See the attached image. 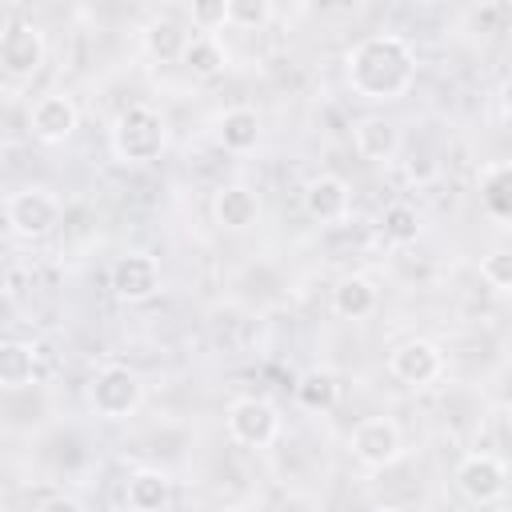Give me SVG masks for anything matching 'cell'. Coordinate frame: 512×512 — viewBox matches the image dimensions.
I'll list each match as a JSON object with an SVG mask.
<instances>
[{"instance_id":"6da1fadb","label":"cell","mask_w":512,"mask_h":512,"mask_svg":"<svg viewBox=\"0 0 512 512\" xmlns=\"http://www.w3.org/2000/svg\"><path fill=\"white\" fill-rule=\"evenodd\" d=\"M344 76L364 100H400L416 80V52L396 32H372L348 48Z\"/></svg>"},{"instance_id":"7a4b0ae2","label":"cell","mask_w":512,"mask_h":512,"mask_svg":"<svg viewBox=\"0 0 512 512\" xmlns=\"http://www.w3.org/2000/svg\"><path fill=\"white\" fill-rule=\"evenodd\" d=\"M168 148V124L156 104H128L112 124V152L124 164H152Z\"/></svg>"},{"instance_id":"3957f363","label":"cell","mask_w":512,"mask_h":512,"mask_svg":"<svg viewBox=\"0 0 512 512\" xmlns=\"http://www.w3.org/2000/svg\"><path fill=\"white\" fill-rule=\"evenodd\" d=\"M140 400H144V384H140V376H136L132 368H124V364L100 368V372L92 376V384H88V404H92V412L104 416V420H124V416H132V412L140 408Z\"/></svg>"},{"instance_id":"277c9868","label":"cell","mask_w":512,"mask_h":512,"mask_svg":"<svg viewBox=\"0 0 512 512\" xmlns=\"http://www.w3.org/2000/svg\"><path fill=\"white\" fill-rule=\"evenodd\" d=\"M4 220L16 236L40 240L60 224V200L48 188H20L4 200Z\"/></svg>"},{"instance_id":"5b68a950","label":"cell","mask_w":512,"mask_h":512,"mask_svg":"<svg viewBox=\"0 0 512 512\" xmlns=\"http://www.w3.org/2000/svg\"><path fill=\"white\" fill-rule=\"evenodd\" d=\"M348 444H352V456L364 468H388L404 452V436H400V424L392 416H364L352 428V440Z\"/></svg>"},{"instance_id":"8992f818","label":"cell","mask_w":512,"mask_h":512,"mask_svg":"<svg viewBox=\"0 0 512 512\" xmlns=\"http://www.w3.org/2000/svg\"><path fill=\"white\" fill-rule=\"evenodd\" d=\"M280 432V412L260 396H240L228 404V436L244 448H264Z\"/></svg>"},{"instance_id":"52a82bcc","label":"cell","mask_w":512,"mask_h":512,"mask_svg":"<svg viewBox=\"0 0 512 512\" xmlns=\"http://www.w3.org/2000/svg\"><path fill=\"white\" fill-rule=\"evenodd\" d=\"M44 64V32L28 20H12L0 28V68L16 80L36 76Z\"/></svg>"},{"instance_id":"ba28073f","label":"cell","mask_w":512,"mask_h":512,"mask_svg":"<svg viewBox=\"0 0 512 512\" xmlns=\"http://www.w3.org/2000/svg\"><path fill=\"white\" fill-rule=\"evenodd\" d=\"M456 488L472 504H496L504 496V488H508V468L492 452H468L456 464Z\"/></svg>"},{"instance_id":"9c48e42d","label":"cell","mask_w":512,"mask_h":512,"mask_svg":"<svg viewBox=\"0 0 512 512\" xmlns=\"http://www.w3.org/2000/svg\"><path fill=\"white\" fill-rule=\"evenodd\" d=\"M388 372H392L400 384H408V388H428V384L444 372V352H440L432 340L412 336V340H404V344L392 348Z\"/></svg>"},{"instance_id":"30bf717a","label":"cell","mask_w":512,"mask_h":512,"mask_svg":"<svg viewBox=\"0 0 512 512\" xmlns=\"http://www.w3.org/2000/svg\"><path fill=\"white\" fill-rule=\"evenodd\" d=\"M108 280H112V292L124 304H144V300H152L160 292V264L148 252H128V256H120L112 264Z\"/></svg>"},{"instance_id":"8fae6325","label":"cell","mask_w":512,"mask_h":512,"mask_svg":"<svg viewBox=\"0 0 512 512\" xmlns=\"http://www.w3.org/2000/svg\"><path fill=\"white\" fill-rule=\"evenodd\" d=\"M76 124H80V108H76L72 96H64V92L40 96V100L32 104V112H28V128H32V136L44 140V144H64V140L76 132Z\"/></svg>"},{"instance_id":"7c38bea8","label":"cell","mask_w":512,"mask_h":512,"mask_svg":"<svg viewBox=\"0 0 512 512\" xmlns=\"http://www.w3.org/2000/svg\"><path fill=\"white\" fill-rule=\"evenodd\" d=\"M348 204H352V192H348V184H344L340 176H332V172L308 180V188H304V212H308L312 220H320V224L344 220V216H348Z\"/></svg>"},{"instance_id":"4fadbf2b","label":"cell","mask_w":512,"mask_h":512,"mask_svg":"<svg viewBox=\"0 0 512 512\" xmlns=\"http://www.w3.org/2000/svg\"><path fill=\"white\" fill-rule=\"evenodd\" d=\"M212 216L220 228L228 232H244L260 220V196L248 188V184H224L216 196H212Z\"/></svg>"},{"instance_id":"5bb4252c","label":"cell","mask_w":512,"mask_h":512,"mask_svg":"<svg viewBox=\"0 0 512 512\" xmlns=\"http://www.w3.org/2000/svg\"><path fill=\"white\" fill-rule=\"evenodd\" d=\"M352 140H356V152L364 160H376V164H384L400 152V128L384 116H360L352 128Z\"/></svg>"},{"instance_id":"9a60e30c","label":"cell","mask_w":512,"mask_h":512,"mask_svg":"<svg viewBox=\"0 0 512 512\" xmlns=\"http://www.w3.org/2000/svg\"><path fill=\"white\" fill-rule=\"evenodd\" d=\"M124 500H128L132 512H164L168 500H172V480L160 468H136L128 476Z\"/></svg>"},{"instance_id":"2e32d148","label":"cell","mask_w":512,"mask_h":512,"mask_svg":"<svg viewBox=\"0 0 512 512\" xmlns=\"http://www.w3.org/2000/svg\"><path fill=\"white\" fill-rule=\"evenodd\" d=\"M216 140H220L228 152H252L256 140H260V116H256V108L236 104V108L220 112V120H216Z\"/></svg>"},{"instance_id":"e0dca14e","label":"cell","mask_w":512,"mask_h":512,"mask_svg":"<svg viewBox=\"0 0 512 512\" xmlns=\"http://www.w3.org/2000/svg\"><path fill=\"white\" fill-rule=\"evenodd\" d=\"M36 380V348L24 340H0V388L20 392Z\"/></svg>"},{"instance_id":"ac0fdd59","label":"cell","mask_w":512,"mask_h":512,"mask_svg":"<svg viewBox=\"0 0 512 512\" xmlns=\"http://www.w3.org/2000/svg\"><path fill=\"white\" fill-rule=\"evenodd\" d=\"M480 200L496 220L512 216V164L508 160H492L480 168Z\"/></svg>"},{"instance_id":"d6986e66","label":"cell","mask_w":512,"mask_h":512,"mask_svg":"<svg viewBox=\"0 0 512 512\" xmlns=\"http://www.w3.org/2000/svg\"><path fill=\"white\" fill-rule=\"evenodd\" d=\"M376 308V288L368 276H344L332 288V312L344 320H364Z\"/></svg>"},{"instance_id":"ffe728a7","label":"cell","mask_w":512,"mask_h":512,"mask_svg":"<svg viewBox=\"0 0 512 512\" xmlns=\"http://www.w3.org/2000/svg\"><path fill=\"white\" fill-rule=\"evenodd\" d=\"M180 64H184L192 76H216V72H224L228 52H224L220 36L196 32V36H188V44H184V52H180Z\"/></svg>"},{"instance_id":"44dd1931","label":"cell","mask_w":512,"mask_h":512,"mask_svg":"<svg viewBox=\"0 0 512 512\" xmlns=\"http://www.w3.org/2000/svg\"><path fill=\"white\" fill-rule=\"evenodd\" d=\"M336 392H340V384L328 368H312L296 380V404L308 412H328L336 404Z\"/></svg>"},{"instance_id":"7402d4cb","label":"cell","mask_w":512,"mask_h":512,"mask_svg":"<svg viewBox=\"0 0 512 512\" xmlns=\"http://www.w3.org/2000/svg\"><path fill=\"white\" fill-rule=\"evenodd\" d=\"M184 44H188V32H184L176 20H168V16L152 20V24H148V32H144V48H148V52H152L160 64H168V60H180Z\"/></svg>"},{"instance_id":"603a6c76","label":"cell","mask_w":512,"mask_h":512,"mask_svg":"<svg viewBox=\"0 0 512 512\" xmlns=\"http://www.w3.org/2000/svg\"><path fill=\"white\" fill-rule=\"evenodd\" d=\"M384 236L392 240V244H416V236H420V216H416V208L412 204H388L384 208Z\"/></svg>"},{"instance_id":"cb8c5ba5","label":"cell","mask_w":512,"mask_h":512,"mask_svg":"<svg viewBox=\"0 0 512 512\" xmlns=\"http://www.w3.org/2000/svg\"><path fill=\"white\" fill-rule=\"evenodd\" d=\"M272 4L268 0H224V24L232 28H260L268 24Z\"/></svg>"},{"instance_id":"d4e9b609","label":"cell","mask_w":512,"mask_h":512,"mask_svg":"<svg viewBox=\"0 0 512 512\" xmlns=\"http://www.w3.org/2000/svg\"><path fill=\"white\" fill-rule=\"evenodd\" d=\"M480 280L496 292L512 288V252L508 248H492L488 256H480Z\"/></svg>"},{"instance_id":"484cf974","label":"cell","mask_w":512,"mask_h":512,"mask_svg":"<svg viewBox=\"0 0 512 512\" xmlns=\"http://www.w3.org/2000/svg\"><path fill=\"white\" fill-rule=\"evenodd\" d=\"M188 16H192V24L200 28V32H216V28H224V0H196L192 8H188Z\"/></svg>"},{"instance_id":"4316f807","label":"cell","mask_w":512,"mask_h":512,"mask_svg":"<svg viewBox=\"0 0 512 512\" xmlns=\"http://www.w3.org/2000/svg\"><path fill=\"white\" fill-rule=\"evenodd\" d=\"M36 512H84V508H80V500H72V496H52V500H44Z\"/></svg>"},{"instance_id":"83f0119b","label":"cell","mask_w":512,"mask_h":512,"mask_svg":"<svg viewBox=\"0 0 512 512\" xmlns=\"http://www.w3.org/2000/svg\"><path fill=\"white\" fill-rule=\"evenodd\" d=\"M376 512H404V508H392V504H384V508H376Z\"/></svg>"},{"instance_id":"f1b7e54d","label":"cell","mask_w":512,"mask_h":512,"mask_svg":"<svg viewBox=\"0 0 512 512\" xmlns=\"http://www.w3.org/2000/svg\"><path fill=\"white\" fill-rule=\"evenodd\" d=\"M228 512H244V508H228Z\"/></svg>"}]
</instances>
